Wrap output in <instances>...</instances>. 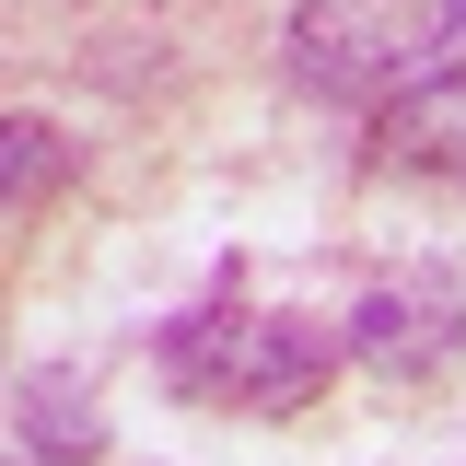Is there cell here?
Masks as SVG:
<instances>
[{"instance_id":"cell-6","label":"cell","mask_w":466,"mask_h":466,"mask_svg":"<svg viewBox=\"0 0 466 466\" xmlns=\"http://www.w3.org/2000/svg\"><path fill=\"white\" fill-rule=\"evenodd\" d=\"M58 175H70V140H58L47 116H0V222H12V210H35Z\"/></svg>"},{"instance_id":"cell-5","label":"cell","mask_w":466,"mask_h":466,"mask_svg":"<svg viewBox=\"0 0 466 466\" xmlns=\"http://www.w3.org/2000/svg\"><path fill=\"white\" fill-rule=\"evenodd\" d=\"M24 443L58 455V466L106 443V420H94V397H82V373H35V385H24Z\"/></svg>"},{"instance_id":"cell-4","label":"cell","mask_w":466,"mask_h":466,"mask_svg":"<svg viewBox=\"0 0 466 466\" xmlns=\"http://www.w3.org/2000/svg\"><path fill=\"white\" fill-rule=\"evenodd\" d=\"M373 175L397 187H466V58H420L373 94Z\"/></svg>"},{"instance_id":"cell-7","label":"cell","mask_w":466,"mask_h":466,"mask_svg":"<svg viewBox=\"0 0 466 466\" xmlns=\"http://www.w3.org/2000/svg\"><path fill=\"white\" fill-rule=\"evenodd\" d=\"M431 47H443V58H466V0H431Z\"/></svg>"},{"instance_id":"cell-2","label":"cell","mask_w":466,"mask_h":466,"mask_svg":"<svg viewBox=\"0 0 466 466\" xmlns=\"http://www.w3.org/2000/svg\"><path fill=\"white\" fill-rule=\"evenodd\" d=\"M339 361L373 385H443L466 361V268L455 257H397L339 303Z\"/></svg>"},{"instance_id":"cell-3","label":"cell","mask_w":466,"mask_h":466,"mask_svg":"<svg viewBox=\"0 0 466 466\" xmlns=\"http://www.w3.org/2000/svg\"><path fill=\"white\" fill-rule=\"evenodd\" d=\"M431 47V0H303L291 12V82L303 94H385Z\"/></svg>"},{"instance_id":"cell-1","label":"cell","mask_w":466,"mask_h":466,"mask_svg":"<svg viewBox=\"0 0 466 466\" xmlns=\"http://www.w3.org/2000/svg\"><path fill=\"white\" fill-rule=\"evenodd\" d=\"M152 373H164L175 397H198V408H233V420H291V408L339 373V315L268 303L257 268H222L187 315H164Z\"/></svg>"}]
</instances>
